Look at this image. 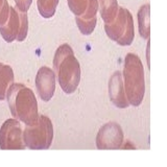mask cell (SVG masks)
Here are the masks:
<instances>
[{
    "mask_svg": "<svg viewBox=\"0 0 167 167\" xmlns=\"http://www.w3.org/2000/svg\"><path fill=\"white\" fill-rule=\"evenodd\" d=\"M53 69L61 88L66 94H72L81 81V66L68 44L58 47L53 58Z\"/></svg>",
    "mask_w": 167,
    "mask_h": 167,
    "instance_id": "cell-1",
    "label": "cell"
},
{
    "mask_svg": "<svg viewBox=\"0 0 167 167\" xmlns=\"http://www.w3.org/2000/svg\"><path fill=\"white\" fill-rule=\"evenodd\" d=\"M11 114L25 125L35 123L38 119V102L35 93L23 84L13 83L5 95Z\"/></svg>",
    "mask_w": 167,
    "mask_h": 167,
    "instance_id": "cell-2",
    "label": "cell"
},
{
    "mask_svg": "<svg viewBox=\"0 0 167 167\" xmlns=\"http://www.w3.org/2000/svg\"><path fill=\"white\" fill-rule=\"evenodd\" d=\"M122 81L129 104L133 107L140 106L145 94V77L143 64L135 53L125 55Z\"/></svg>",
    "mask_w": 167,
    "mask_h": 167,
    "instance_id": "cell-3",
    "label": "cell"
},
{
    "mask_svg": "<svg viewBox=\"0 0 167 167\" xmlns=\"http://www.w3.org/2000/svg\"><path fill=\"white\" fill-rule=\"evenodd\" d=\"M53 140V125L46 115H39L35 123L23 130V141L29 149H48Z\"/></svg>",
    "mask_w": 167,
    "mask_h": 167,
    "instance_id": "cell-4",
    "label": "cell"
},
{
    "mask_svg": "<svg viewBox=\"0 0 167 167\" xmlns=\"http://www.w3.org/2000/svg\"><path fill=\"white\" fill-rule=\"evenodd\" d=\"M104 32L112 41L120 46H130L134 41V20L129 9L119 6L118 13L112 23L104 24Z\"/></svg>",
    "mask_w": 167,
    "mask_h": 167,
    "instance_id": "cell-5",
    "label": "cell"
},
{
    "mask_svg": "<svg viewBox=\"0 0 167 167\" xmlns=\"http://www.w3.org/2000/svg\"><path fill=\"white\" fill-rule=\"evenodd\" d=\"M24 148L23 130L20 121L15 118L5 120L0 127V149L19 150Z\"/></svg>",
    "mask_w": 167,
    "mask_h": 167,
    "instance_id": "cell-6",
    "label": "cell"
},
{
    "mask_svg": "<svg viewBox=\"0 0 167 167\" xmlns=\"http://www.w3.org/2000/svg\"><path fill=\"white\" fill-rule=\"evenodd\" d=\"M123 131L116 122H108L99 129L96 136V147L98 149H120L123 144Z\"/></svg>",
    "mask_w": 167,
    "mask_h": 167,
    "instance_id": "cell-7",
    "label": "cell"
},
{
    "mask_svg": "<svg viewBox=\"0 0 167 167\" xmlns=\"http://www.w3.org/2000/svg\"><path fill=\"white\" fill-rule=\"evenodd\" d=\"M38 94L43 101H49L55 92V74L51 68L41 67L36 76Z\"/></svg>",
    "mask_w": 167,
    "mask_h": 167,
    "instance_id": "cell-8",
    "label": "cell"
},
{
    "mask_svg": "<svg viewBox=\"0 0 167 167\" xmlns=\"http://www.w3.org/2000/svg\"><path fill=\"white\" fill-rule=\"evenodd\" d=\"M109 95L113 104L119 109H127L130 106L127 95H125L122 74L120 71H115L110 78Z\"/></svg>",
    "mask_w": 167,
    "mask_h": 167,
    "instance_id": "cell-9",
    "label": "cell"
},
{
    "mask_svg": "<svg viewBox=\"0 0 167 167\" xmlns=\"http://www.w3.org/2000/svg\"><path fill=\"white\" fill-rule=\"evenodd\" d=\"M97 11H98V1L97 0H90L88 9L83 16L75 17V22L77 25L79 32L85 36L91 35L95 29L96 22H97Z\"/></svg>",
    "mask_w": 167,
    "mask_h": 167,
    "instance_id": "cell-10",
    "label": "cell"
},
{
    "mask_svg": "<svg viewBox=\"0 0 167 167\" xmlns=\"http://www.w3.org/2000/svg\"><path fill=\"white\" fill-rule=\"evenodd\" d=\"M20 27V19L16 7L9 6V17L3 24L0 25V35L7 43H12L16 40Z\"/></svg>",
    "mask_w": 167,
    "mask_h": 167,
    "instance_id": "cell-11",
    "label": "cell"
},
{
    "mask_svg": "<svg viewBox=\"0 0 167 167\" xmlns=\"http://www.w3.org/2000/svg\"><path fill=\"white\" fill-rule=\"evenodd\" d=\"M98 9L104 24L112 23L118 13V1L117 0H97Z\"/></svg>",
    "mask_w": 167,
    "mask_h": 167,
    "instance_id": "cell-12",
    "label": "cell"
},
{
    "mask_svg": "<svg viewBox=\"0 0 167 167\" xmlns=\"http://www.w3.org/2000/svg\"><path fill=\"white\" fill-rule=\"evenodd\" d=\"M138 25H139V34L142 39L148 40L150 37V6L148 3L143 4L138 11Z\"/></svg>",
    "mask_w": 167,
    "mask_h": 167,
    "instance_id": "cell-13",
    "label": "cell"
},
{
    "mask_svg": "<svg viewBox=\"0 0 167 167\" xmlns=\"http://www.w3.org/2000/svg\"><path fill=\"white\" fill-rule=\"evenodd\" d=\"M14 83V71L9 65L0 63V101L5 99L6 91Z\"/></svg>",
    "mask_w": 167,
    "mask_h": 167,
    "instance_id": "cell-14",
    "label": "cell"
},
{
    "mask_svg": "<svg viewBox=\"0 0 167 167\" xmlns=\"http://www.w3.org/2000/svg\"><path fill=\"white\" fill-rule=\"evenodd\" d=\"M60 0H37L38 11L45 19L53 17Z\"/></svg>",
    "mask_w": 167,
    "mask_h": 167,
    "instance_id": "cell-15",
    "label": "cell"
},
{
    "mask_svg": "<svg viewBox=\"0 0 167 167\" xmlns=\"http://www.w3.org/2000/svg\"><path fill=\"white\" fill-rule=\"evenodd\" d=\"M89 1L90 0H67V3L75 17H81L88 9Z\"/></svg>",
    "mask_w": 167,
    "mask_h": 167,
    "instance_id": "cell-16",
    "label": "cell"
},
{
    "mask_svg": "<svg viewBox=\"0 0 167 167\" xmlns=\"http://www.w3.org/2000/svg\"><path fill=\"white\" fill-rule=\"evenodd\" d=\"M18 14H19V19H20V27H19V32H18L16 40L18 42H22L25 40L27 34H28V17H27V13L18 11Z\"/></svg>",
    "mask_w": 167,
    "mask_h": 167,
    "instance_id": "cell-17",
    "label": "cell"
},
{
    "mask_svg": "<svg viewBox=\"0 0 167 167\" xmlns=\"http://www.w3.org/2000/svg\"><path fill=\"white\" fill-rule=\"evenodd\" d=\"M9 5L7 0H0V25L3 24L9 17Z\"/></svg>",
    "mask_w": 167,
    "mask_h": 167,
    "instance_id": "cell-18",
    "label": "cell"
},
{
    "mask_svg": "<svg viewBox=\"0 0 167 167\" xmlns=\"http://www.w3.org/2000/svg\"><path fill=\"white\" fill-rule=\"evenodd\" d=\"M15 4H16V9L20 12L27 13L29 7L32 5V0H14Z\"/></svg>",
    "mask_w": 167,
    "mask_h": 167,
    "instance_id": "cell-19",
    "label": "cell"
},
{
    "mask_svg": "<svg viewBox=\"0 0 167 167\" xmlns=\"http://www.w3.org/2000/svg\"><path fill=\"white\" fill-rule=\"evenodd\" d=\"M147 64L149 67V39H148V45H147Z\"/></svg>",
    "mask_w": 167,
    "mask_h": 167,
    "instance_id": "cell-20",
    "label": "cell"
}]
</instances>
